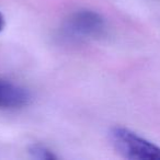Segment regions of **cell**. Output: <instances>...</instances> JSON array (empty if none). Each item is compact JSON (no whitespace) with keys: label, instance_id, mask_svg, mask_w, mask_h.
Masks as SVG:
<instances>
[{"label":"cell","instance_id":"6da1fadb","mask_svg":"<svg viewBox=\"0 0 160 160\" xmlns=\"http://www.w3.org/2000/svg\"><path fill=\"white\" fill-rule=\"evenodd\" d=\"M115 150L132 160H160V147L126 127L116 126L110 132Z\"/></svg>","mask_w":160,"mask_h":160},{"label":"cell","instance_id":"7a4b0ae2","mask_svg":"<svg viewBox=\"0 0 160 160\" xmlns=\"http://www.w3.org/2000/svg\"><path fill=\"white\" fill-rule=\"evenodd\" d=\"M105 20L100 13L92 10H78L71 13L64 23V32L72 38H97L104 34Z\"/></svg>","mask_w":160,"mask_h":160},{"label":"cell","instance_id":"3957f363","mask_svg":"<svg viewBox=\"0 0 160 160\" xmlns=\"http://www.w3.org/2000/svg\"><path fill=\"white\" fill-rule=\"evenodd\" d=\"M32 96L27 88L0 79V109L16 110L25 108L31 103Z\"/></svg>","mask_w":160,"mask_h":160},{"label":"cell","instance_id":"277c9868","mask_svg":"<svg viewBox=\"0 0 160 160\" xmlns=\"http://www.w3.org/2000/svg\"><path fill=\"white\" fill-rule=\"evenodd\" d=\"M28 152L32 158L38 160H55L57 156L45 145L42 144H32L28 147Z\"/></svg>","mask_w":160,"mask_h":160},{"label":"cell","instance_id":"5b68a950","mask_svg":"<svg viewBox=\"0 0 160 160\" xmlns=\"http://www.w3.org/2000/svg\"><path fill=\"white\" fill-rule=\"evenodd\" d=\"M5 25H6V20H5V17L3 14L0 12V32L2 31L5 29Z\"/></svg>","mask_w":160,"mask_h":160}]
</instances>
